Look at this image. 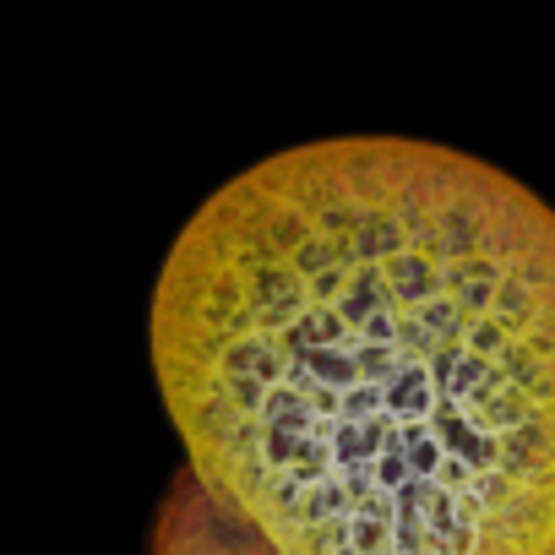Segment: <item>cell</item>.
<instances>
[{"label":"cell","mask_w":555,"mask_h":555,"mask_svg":"<svg viewBox=\"0 0 555 555\" xmlns=\"http://www.w3.org/2000/svg\"><path fill=\"white\" fill-rule=\"evenodd\" d=\"M153 555H267V550L250 544L185 474L164 495V512H158V528H153Z\"/></svg>","instance_id":"cell-2"},{"label":"cell","mask_w":555,"mask_h":555,"mask_svg":"<svg viewBox=\"0 0 555 555\" xmlns=\"http://www.w3.org/2000/svg\"><path fill=\"white\" fill-rule=\"evenodd\" d=\"M153 376L267 555H555V207L420 137L284 147L175 234Z\"/></svg>","instance_id":"cell-1"}]
</instances>
